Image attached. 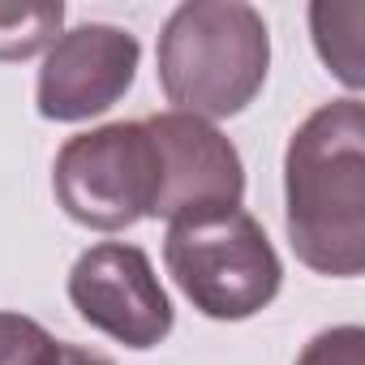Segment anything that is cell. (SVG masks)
Here are the masks:
<instances>
[{"label": "cell", "mask_w": 365, "mask_h": 365, "mask_svg": "<svg viewBox=\"0 0 365 365\" xmlns=\"http://www.w3.org/2000/svg\"><path fill=\"white\" fill-rule=\"evenodd\" d=\"M284 228L297 258L331 279L365 271V108L309 112L284 150Z\"/></svg>", "instance_id": "6da1fadb"}, {"label": "cell", "mask_w": 365, "mask_h": 365, "mask_svg": "<svg viewBox=\"0 0 365 365\" xmlns=\"http://www.w3.org/2000/svg\"><path fill=\"white\" fill-rule=\"evenodd\" d=\"M155 56L172 112L224 120L258 99L271 69V35L254 5L185 0L163 22Z\"/></svg>", "instance_id": "7a4b0ae2"}, {"label": "cell", "mask_w": 365, "mask_h": 365, "mask_svg": "<svg viewBox=\"0 0 365 365\" xmlns=\"http://www.w3.org/2000/svg\"><path fill=\"white\" fill-rule=\"evenodd\" d=\"M163 267L198 314L241 322L279 297L284 262L262 224L241 207H215L168 220Z\"/></svg>", "instance_id": "3957f363"}, {"label": "cell", "mask_w": 365, "mask_h": 365, "mask_svg": "<svg viewBox=\"0 0 365 365\" xmlns=\"http://www.w3.org/2000/svg\"><path fill=\"white\" fill-rule=\"evenodd\" d=\"M56 202L95 232H120L155 220L159 202V146L146 120H112L61 146L52 168Z\"/></svg>", "instance_id": "277c9868"}, {"label": "cell", "mask_w": 365, "mask_h": 365, "mask_svg": "<svg viewBox=\"0 0 365 365\" xmlns=\"http://www.w3.org/2000/svg\"><path fill=\"white\" fill-rule=\"evenodd\" d=\"M69 301L95 331L125 348L146 352L172 335V301L138 245H91L69 271Z\"/></svg>", "instance_id": "5b68a950"}, {"label": "cell", "mask_w": 365, "mask_h": 365, "mask_svg": "<svg viewBox=\"0 0 365 365\" xmlns=\"http://www.w3.org/2000/svg\"><path fill=\"white\" fill-rule=\"evenodd\" d=\"M142 43L108 22H86L65 31L39 69L35 103L48 120H91L120 103L138 78Z\"/></svg>", "instance_id": "8992f818"}, {"label": "cell", "mask_w": 365, "mask_h": 365, "mask_svg": "<svg viewBox=\"0 0 365 365\" xmlns=\"http://www.w3.org/2000/svg\"><path fill=\"white\" fill-rule=\"evenodd\" d=\"M146 129L159 146V202L155 220H180L194 211L241 207L245 163L241 150L211 125L185 112L146 116Z\"/></svg>", "instance_id": "52a82bcc"}, {"label": "cell", "mask_w": 365, "mask_h": 365, "mask_svg": "<svg viewBox=\"0 0 365 365\" xmlns=\"http://www.w3.org/2000/svg\"><path fill=\"white\" fill-rule=\"evenodd\" d=\"M65 5L39 0V5H0V61H26L61 39Z\"/></svg>", "instance_id": "ba28073f"}, {"label": "cell", "mask_w": 365, "mask_h": 365, "mask_svg": "<svg viewBox=\"0 0 365 365\" xmlns=\"http://www.w3.org/2000/svg\"><path fill=\"white\" fill-rule=\"evenodd\" d=\"M61 344L26 314L0 309V365H56Z\"/></svg>", "instance_id": "9c48e42d"}, {"label": "cell", "mask_w": 365, "mask_h": 365, "mask_svg": "<svg viewBox=\"0 0 365 365\" xmlns=\"http://www.w3.org/2000/svg\"><path fill=\"white\" fill-rule=\"evenodd\" d=\"M297 365H365V331L356 322H344V327H331V331H318Z\"/></svg>", "instance_id": "30bf717a"}, {"label": "cell", "mask_w": 365, "mask_h": 365, "mask_svg": "<svg viewBox=\"0 0 365 365\" xmlns=\"http://www.w3.org/2000/svg\"><path fill=\"white\" fill-rule=\"evenodd\" d=\"M56 365H116V361H108V356H99V352H86V348H69V344H61Z\"/></svg>", "instance_id": "8fae6325"}]
</instances>
